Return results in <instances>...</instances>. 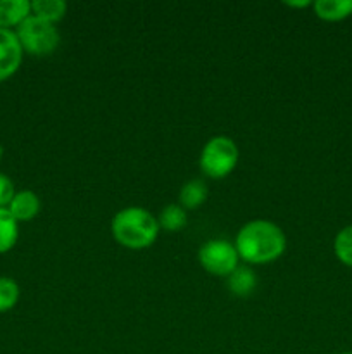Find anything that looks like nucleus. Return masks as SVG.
<instances>
[{"label":"nucleus","mask_w":352,"mask_h":354,"mask_svg":"<svg viewBox=\"0 0 352 354\" xmlns=\"http://www.w3.org/2000/svg\"><path fill=\"white\" fill-rule=\"evenodd\" d=\"M235 248L244 261L251 265H268L285 252L286 237L273 221L252 220L238 230Z\"/></svg>","instance_id":"nucleus-1"},{"label":"nucleus","mask_w":352,"mask_h":354,"mask_svg":"<svg viewBox=\"0 0 352 354\" xmlns=\"http://www.w3.org/2000/svg\"><path fill=\"white\" fill-rule=\"evenodd\" d=\"M159 221L154 214L138 206L126 207L116 213L110 223V232L117 244L128 249L150 248L159 237Z\"/></svg>","instance_id":"nucleus-2"},{"label":"nucleus","mask_w":352,"mask_h":354,"mask_svg":"<svg viewBox=\"0 0 352 354\" xmlns=\"http://www.w3.org/2000/svg\"><path fill=\"white\" fill-rule=\"evenodd\" d=\"M238 162V147L226 135L213 137L200 152L199 165L204 175L209 178H224L235 169Z\"/></svg>","instance_id":"nucleus-3"},{"label":"nucleus","mask_w":352,"mask_h":354,"mask_svg":"<svg viewBox=\"0 0 352 354\" xmlns=\"http://www.w3.org/2000/svg\"><path fill=\"white\" fill-rule=\"evenodd\" d=\"M16 35L23 50L30 52L33 55L52 54L61 44V35H59L55 24L40 19L33 14H30L17 26Z\"/></svg>","instance_id":"nucleus-4"},{"label":"nucleus","mask_w":352,"mask_h":354,"mask_svg":"<svg viewBox=\"0 0 352 354\" xmlns=\"http://www.w3.org/2000/svg\"><path fill=\"white\" fill-rule=\"evenodd\" d=\"M237 248L224 239H213L199 249V263L206 272L216 277H228L238 266Z\"/></svg>","instance_id":"nucleus-5"},{"label":"nucleus","mask_w":352,"mask_h":354,"mask_svg":"<svg viewBox=\"0 0 352 354\" xmlns=\"http://www.w3.org/2000/svg\"><path fill=\"white\" fill-rule=\"evenodd\" d=\"M23 61V47L17 35L7 28H0V82L17 71Z\"/></svg>","instance_id":"nucleus-6"},{"label":"nucleus","mask_w":352,"mask_h":354,"mask_svg":"<svg viewBox=\"0 0 352 354\" xmlns=\"http://www.w3.org/2000/svg\"><path fill=\"white\" fill-rule=\"evenodd\" d=\"M9 211L17 221H28L40 211V199L33 190H21L10 201Z\"/></svg>","instance_id":"nucleus-7"},{"label":"nucleus","mask_w":352,"mask_h":354,"mask_svg":"<svg viewBox=\"0 0 352 354\" xmlns=\"http://www.w3.org/2000/svg\"><path fill=\"white\" fill-rule=\"evenodd\" d=\"M31 14V2L28 0H0V28L19 26Z\"/></svg>","instance_id":"nucleus-8"},{"label":"nucleus","mask_w":352,"mask_h":354,"mask_svg":"<svg viewBox=\"0 0 352 354\" xmlns=\"http://www.w3.org/2000/svg\"><path fill=\"white\" fill-rule=\"evenodd\" d=\"M314 14L320 19L337 23L352 16V0H317L313 3Z\"/></svg>","instance_id":"nucleus-9"},{"label":"nucleus","mask_w":352,"mask_h":354,"mask_svg":"<svg viewBox=\"0 0 352 354\" xmlns=\"http://www.w3.org/2000/svg\"><path fill=\"white\" fill-rule=\"evenodd\" d=\"M226 283L231 294L238 297H245L254 292V289L257 287V279H255V273L251 268L237 266V270L226 277Z\"/></svg>","instance_id":"nucleus-10"},{"label":"nucleus","mask_w":352,"mask_h":354,"mask_svg":"<svg viewBox=\"0 0 352 354\" xmlns=\"http://www.w3.org/2000/svg\"><path fill=\"white\" fill-rule=\"evenodd\" d=\"M207 199V185L202 180H190L179 190V206L183 209H197Z\"/></svg>","instance_id":"nucleus-11"},{"label":"nucleus","mask_w":352,"mask_h":354,"mask_svg":"<svg viewBox=\"0 0 352 354\" xmlns=\"http://www.w3.org/2000/svg\"><path fill=\"white\" fill-rule=\"evenodd\" d=\"M66 10H68V3L62 2V0H33L31 2L33 16L48 21L52 24L61 21L66 16Z\"/></svg>","instance_id":"nucleus-12"},{"label":"nucleus","mask_w":352,"mask_h":354,"mask_svg":"<svg viewBox=\"0 0 352 354\" xmlns=\"http://www.w3.org/2000/svg\"><path fill=\"white\" fill-rule=\"evenodd\" d=\"M19 235L17 220L9 209L0 207V252H7L14 248Z\"/></svg>","instance_id":"nucleus-13"},{"label":"nucleus","mask_w":352,"mask_h":354,"mask_svg":"<svg viewBox=\"0 0 352 354\" xmlns=\"http://www.w3.org/2000/svg\"><path fill=\"white\" fill-rule=\"evenodd\" d=\"M157 221L159 227L164 228V230L179 232L182 228L186 227V223H188V216H186V209H183L179 204H168V206L161 211Z\"/></svg>","instance_id":"nucleus-14"},{"label":"nucleus","mask_w":352,"mask_h":354,"mask_svg":"<svg viewBox=\"0 0 352 354\" xmlns=\"http://www.w3.org/2000/svg\"><path fill=\"white\" fill-rule=\"evenodd\" d=\"M333 251L342 265L352 268V225L342 228L333 241Z\"/></svg>","instance_id":"nucleus-15"},{"label":"nucleus","mask_w":352,"mask_h":354,"mask_svg":"<svg viewBox=\"0 0 352 354\" xmlns=\"http://www.w3.org/2000/svg\"><path fill=\"white\" fill-rule=\"evenodd\" d=\"M19 299V287L12 279L0 277V313L16 306Z\"/></svg>","instance_id":"nucleus-16"},{"label":"nucleus","mask_w":352,"mask_h":354,"mask_svg":"<svg viewBox=\"0 0 352 354\" xmlns=\"http://www.w3.org/2000/svg\"><path fill=\"white\" fill-rule=\"evenodd\" d=\"M14 196H16V192H14V185L10 178L3 175V173H0V207L10 204Z\"/></svg>","instance_id":"nucleus-17"},{"label":"nucleus","mask_w":352,"mask_h":354,"mask_svg":"<svg viewBox=\"0 0 352 354\" xmlns=\"http://www.w3.org/2000/svg\"><path fill=\"white\" fill-rule=\"evenodd\" d=\"M285 6H290V7H307V6H313V3H311L309 0H304V2H285Z\"/></svg>","instance_id":"nucleus-18"},{"label":"nucleus","mask_w":352,"mask_h":354,"mask_svg":"<svg viewBox=\"0 0 352 354\" xmlns=\"http://www.w3.org/2000/svg\"><path fill=\"white\" fill-rule=\"evenodd\" d=\"M2 152H3V151H2V147H0V159H2Z\"/></svg>","instance_id":"nucleus-19"},{"label":"nucleus","mask_w":352,"mask_h":354,"mask_svg":"<svg viewBox=\"0 0 352 354\" xmlns=\"http://www.w3.org/2000/svg\"><path fill=\"white\" fill-rule=\"evenodd\" d=\"M342 354H352V353H342Z\"/></svg>","instance_id":"nucleus-20"}]
</instances>
